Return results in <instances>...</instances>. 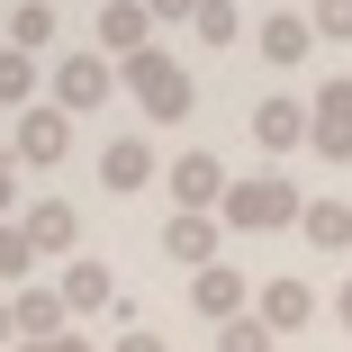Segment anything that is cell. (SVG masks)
<instances>
[{"label": "cell", "instance_id": "obj_1", "mask_svg": "<svg viewBox=\"0 0 352 352\" xmlns=\"http://www.w3.org/2000/svg\"><path fill=\"white\" fill-rule=\"evenodd\" d=\"M298 217H307V190H298V181H280V172H262V181H235V190H226V226H244V235L298 226Z\"/></svg>", "mask_w": 352, "mask_h": 352}, {"label": "cell", "instance_id": "obj_2", "mask_svg": "<svg viewBox=\"0 0 352 352\" xmlns=\"http://www.w3.org/2000/svg\"><path fill=\"white\" fill-rule=\"evenodd\" d=\"M118 73L135 82V100H145V118H154V126L190 118V100H199V91H190V63H181V54H163V45H145L135 63H118Z\"/></svg>", "mask_w": 352, "mask_h": 352}, {"label": "cell", "instance_id": "obj_3", "mask_svg": "<svg viewBox=\"0 0 352 352\" xmlns=\"http://www.w3.org/2000/svg\"><path fill=\"white\" fill-rule=\"evenodd\" d=\"M307 145L325 163H352V73H325L307 100Z\"/></svg>", "mask_w": 352, "mask_h": 352}, {"label": "cell", "instance_id": "obj_4", "mask_svg": "<svg viewBox=\"0 0 352 352\" xmlns=\"http://www.w3.org/2000/svg\"><path fill=\"white\" fill-rule=\"evenodd\" d=\"M109 91H118V63H109V54H54V109L82 118V109H100Z\"/></svg>", "mask_w": 352, "mask_h": 352}, {"label": "cell", "instance_id": "obj_5", "mask_svg": "<svg viewBox=\"0 0 352 352\" xmlns=\"http://www.w3.org/2000/svg\"><path fill=\"white\" fill-rule=\"evenodd\" d=\"M63 154H73V109H54V100L45 109H19V163L28 172H54Z\"/></svg>", "mask_w": 352, "mask_h": 352}, {"label": "cell", "instance_id": "obj_6", "mask_svg": "<svg viewBox=\"0 0 352 352\" xmlns=\"http://www.w3.org/2000/svg\"><path fill=\"white\" fill-rule=\"evenodd\" d=\"M163 190H172V208H226V190H235V181H226V163H217V154H199V145H190L181 163H163Z\"/></svg>", "mask_w": 352, "mask_h": 352}, {"label": "cell", "instance_id": "obj_7", "mask_svg": "<svg viewBox=\"0 0 352 352\" xmlns=\"http://www.w3.org/2000/svg\"><path fill=\"white\" fill-rule=\"evenodd\" d=\"M190 307H199L208 325H235V316H253V280L226 271V262H208V271L190 280Z\"/></svg>", "mask_w": 352, "mask_h": 352}, {"label": "cell", "instance_id": "obj_8", "mask_svg": "<svg viewBox=\"0 0 352 352\" xmlns=\"http://www.w3.org/2000/svg\"><path fill=\"white\" fill-rule=\"evenodd\" d=\"M10 307H19V343H54V334H73V307H63V289H45V280L10 289Z\"/></svg>", "mask_w": 352, "mask_h": 352}, {"label": "cell", "instance_id": "obj_9", "mask_svg": "<svg viewBox=\"0 0 352 352\" xmlns=\"http://www.w3.org/2000/svg\"><path fill=\"white\" fill-rule=\"evenodd\" d=\"M145 36H154V10H145V0H109V10H100V54L109 63H135Z\"/></svg>", "mask_w": 352, "mask_h": 352}, {"label": "cell", "instance_id": "obj_10", "mask_svg": "<svg viewBox=\"0 0 352 352\" xmlns=\"http://www.w3.org/2000/svg\"><path fill=\"white\" fill-rule=\"evenodd\" d=\"M253 145H262L271 163L298 154V145H307V100H262V109H253Z\"/></svg>", "mask_w": 352, "mask_h": 352}, {"label": "cell", "instance_id": "obj_11", "mask_svg": "<svg viewBox=\"0 0 352 352\" xmlns=\"http://www.w3.org/2000/svg\"><path fill=\"white\" fill-rule=\"evenodd\" d=\"M54 289H63V307H73V316H91V307H118V271H109V262H91V253H73Z\"/></svg>", "mask_w": 352, "mask_h": 352}, {"label": "cell", "instance_id": "obj_12", "mask_svg": "<svg viewBox=\"0 0 352 352\" xmlns=\"http://www.w3.org/2000/svg\"><path fill=\"white\" fill-rule=\"evenodd\" d=\"M253 316H262L271 334H298V325L316 316V289H307V280H262V289H253Z\"/></svg>", "mask_w": 352, "mask_h": 352}, {"label": "cell", "instance_id": "obj_13", "mask_svg": "<svg viewBox=\"0 0 352 352\" xmlns=\"http://www.w3.org/2000/svg\"><path fill=\"white\" fill-rule=\"evenodd\" d=\"M163 253H172V262H190V271H208V262H217V217H208V208H172Z\"/></svg>", "mask_w": 352, "mask_h": 352}, {"label": "cell", "instance_id": "obj_14", "mask_svg": "<svg viewBox=\"0 0 352 352\" xmlns=\"http://www.w3.org/2000/svg\"><path fill=\"white\" fill-rule=\"evenodd\" d=\"M253 45H262V63H307V45H316V19H298V10H271V19L253 28Z\"/></svg>", "mask_w": 352, "mask_h": 352}, {"label": "cell", "instance_id": "obj_15", "mask_svg": "<svg viewBox=\"0 0 352 352\" xmlns=\"http://www.w3.org/2000/svg\"><path fill=\"white\" fill-rule=\"evenodd\" d=\"M19 226H28V244H36V253H73V244H82V217H73L63 199H36Z\"/></svg>", "mask_w": 352, "mask_h": 352}, {"label": "cell", "instance_id": "obj_16", "mask_svg": "<svg viewBox=\"0 0 352 352\" xmlns=\"http://www.w3.org/2000/svg\"><path fill=\"white\" fill-rule=\"evenodd\" d=\"M154 172H163V163H154V145H145V135H118V145L100 154V181H109V190H145Z\"/></svg>", "mask_w": 352, "mask_h": 352}, {"label": "cell", "instance_id": "obj_17", "mask_svg": "<svg viewBox=\"0 0 352 352\" xmlns=\"http://www.w3.org/2000/svg\"><path fill=\"white\" fill-rule=\"evenodd\" d=\"M298 226H307L316 253H352V208H343V199H307V217H298Z\"/></svg>", "mask_w": 352, "mask_h": 352}, {"label": "cell", "instance_id": "obj_18", "mask_svg": "<svg viewBox=\"0 0 352 352\" xmlns=\"http://www.w3.org/2000/svg\"><path fill=\"white\" fill-rule=\"evenodd\" d=\"M0 109H36V54L0 45Z\"/></svg>", "mask_w": 352, "mask_h": 352}, {"label": "cell", "instance_id": "obj_19", "mask_svg": "<svg viewBox=\"0 0 352 352\" xmlns=\"http://www.w3.org/2000/svg\"><path fill=\"white\" fill-rule=\"evenodd\" d=\"M28 271H36V244L19 217H0V289H28Z\"/></svg>", "mask_w": 352, "mask_h": 352}, {"label": "cell", "instance_id": "obj_20", "mask_svg": "<svg viewBox=\"0 0 352 352\" xmlns=\"http://www.w3.org/2000/svg\"><path fill=\"white\" fill-rule=\"evenodd\" d=\"M45 36H54V0H19V10H10V45H19V54H36Z\"/></svg>", "mask_w": 352, "mask_h": 352}, {"label": "cell", "instance_id": "obj_21", "mask_svg": "<svg viewBox=\"0 0 352 352\" xmlns=\"http://www.w3.org/2000/svg\"><path fill=\"white\" fill-rule=\"evenodd\" d=\"M190 28H199V45H235V36H244V10H235V0H199Z\"/></svg>", "mask_w": 352, "mask_h": 352}, {"label": "cell", "instance_id": "obj_22", "mask_svg": "<svg viewBox=\"0 0 352 352\" xmlns=\"http://www.w3.org/2000/svg\"><path fill=\"white\" fill-rule=\"evenodd\" d=\"M217 352H271V325L262 316H235V325H217Z\"/></svg>", "mask_w": 352, "mask_h": 352}, {"label": "cell", "instance_id": "obj_23", "mask_svg": "<svg viewBox=\"0 0 352 352\" xmlns=\"http://www.w3.org/2000/svg\"><path fill=\"white\" fill-rule=\"evenodd\" d=\"M307 19H316V36H334V45H352V0H316Z\"/></svg>", "mask_w": 352, "mask_h": 352}, {"label": "cell", "instance_id": "obj_24", "mask_svg": "<svg viewBox=\"0 0 352 352\" xmlns=\"http://www.w3.org/2000/svg\"><path fill=\"white\" fill-rule=\"evenodd\" d=\"M118 352H172V343H163L154 325H126V334H118Z\"/></svg>", "mask_w": 352, "mask_h": 352}, {"label": "cell", "instance_id": "obj_25", "mask_svg": "<svg viewBox=\"0 0 352 352\" xmlns=\"http://www.w3.org/2000/svg\"><path fill=\"white\" fill-rule=\"evenodd\" d=\"M19 208V163H0V217Z\"/></svg>", "mask_w": 352, "mask_h": 352}, {"label": "cell", "instance_id": "obj_26", "mask_svg": "<svg viewBox=\"0 0 352 352\" xmlns=\"http://www.w3.org/2000/svg\"><path fill=\"white\" fill-rule=\"evenodd\" d=\"M154 19H199V0H145Z\"/></svg>", "mask_w": 352, "mask_h": 352}, {"label": "cell", "instance_id": "obj_27", "mask_svg": "<svg viewBox=\"0 0 352 352\" xmlns=\"http://www.w3.org/2000/svg\"><path fill=\"white\" fill-rule=\"evenodd\" d=\"M0 352H19V307L0 298Z\"/></svg>", "mask_w": 352, "mask_h": 352}, {"label": "cell", "instance_id": "obj_28", "mask_svg": "<svg viewBox=\"0 0 352 352\" xmlns=\"http://www.w3.org/2000/svg\"><path fill=\"white\" fill-rule=\"evenodd\" d=\"M19 352H73V334H54V343H19Z\"/></svg>", "mask_w": 352, "mask_h": 352}, {"label": "cell", "instance_id": "obj_29", "mask_svg": "<svg viewBox=\"0 0 352 352\" xmlns=\"http://www.w3.org/2000/svg\"><path fill=\"white\" fill-rule=\"evenodd\" d=\"M334 316H343V325H352V280H343V298H334Z\"/></svg>", "mask_w": 352, "mask_h": 352}, {"label": "cell", "instance_id": "obj_30", "mask_svg": "<svg viewBox=\"0 0 352 352\" xmlns=\"http://www.w3.org/2000/svg\"><path fill=\"white\" fill-rule=\"evenodd\" d=\"M73 352H91V343H82V334H73Z\"/></svg>", "mask_w": 352, "mask_h": 352}]
</instances>
